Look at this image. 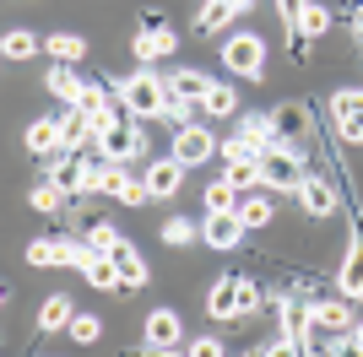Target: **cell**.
<instances>
[{"instance_id": "cell-43", "label": "cell", "mask_w": 363, "mask_h": 357, "mask_svg": "<svg viewBox=\"0 0 363 357\" xmlns=\"http://www.w3.org/2000/svg\"><path fill=\"white\" fill-rule=\"evenodd\" d=\"M352 352H363V319L352 325Z\"/></svg>"}, {"instance_id": "cell-24", "label": "cell", "mask_w": 363, "mask_h": 357, "mask_svg": "<svg viewBox=\"0 0 363 357\" xmlns=\"http://www.w3.org/2000/svg\"><path fill=\"white\" fill-rule=\"evenodd\" d=\"M114 254V266H120L125 287H147V260L136 254V244H120V249H108Z\"/></svg>"}, {"instance_id": "cell-42", "label": "cell", "mask_w": 363, "mask_h": 357, "mask_svg": "<svg viewBox=\"0 0 363 357\" xmlns=\"http://www.w3.org/2000/svg\"><path fill=\"white\" fill-rule=\"evenodd\" d=\"M352 38H358V44H363V0H358V6H352Z\"/></svg>"}, {"instance_id": "cell-6", "label": "cell", "mask_w": 363, "mask_h": 357, "mask_svg": "<svg viewBox=\"0 0 363 357\" xmlns=\"http://www.w3.org/2000/svg\"><path fill=\"white\" fill-rule=\"evenodd\" d=\"M244 217L239 211H206V222H201V244L206 249H239L244 244Z\"/></svg>"}, {"instance_id": "cell-15", "label": "cell", "mask_w": 363, "mask_h": 357, "mask_svg": "<svg viewBox=\"0 0 363 357\" xmlns=\"http://www.w3.org/2000/svg\"><path fill=\"white\" fill-rule=\"evenodd\" d=\"M206 314L212 319H239L244 303H239V276H223V282L206 293Z\"/></svg>"}, {"instance_id": "cell-19", "label": "cell", "mask_w": 363, "mask_h": 357, "mask_svg": "<svg viewBox=\"0 0 363 357\" xmlns=\"http://www.w3.org/2000/svg\"><path fill=\"white\" fill-rule=\"evenodd\" d=\"M206 87H212V76L206 71H190V65H179V71L168 76V98H206Z\"/></svg>"}, {"instance_id": "cell-1", "label": "cell", "mask_w": 363, "mask_h": 357, "mask_svg": "<svg viewBox=\"0 0 363 357\" xmlns=\"http://www.w3.org/2000/svg\"><path fill=\"white\" fill-rule=\"evenodd\" d=\"M120 103L130 108L136 119H163L168 114V81H163V76H152V65H147V71H136V76H125V81H120Z\"/></svg>"}, {"instance_id": "cell-14", "label": "cell", "mask_w": 363, "mask_h": 357, "mask_svg": "<svg viewBox=\"0 0 363 357\" xmlns=\"http://www.w3.org/2000/svg\"><path fill=\"white\" fill-rule=\"evenodd\" d=\"M336 293H342V298H352V303L363 298V233L352 238L347 260H342V271H336Z\"/></svg>"}, {"instance_id": "cell-33", "label": "cell", "mask_w": 363, "mask_h": 357, "mask_svg": "<svg viewBox=\"0 0 363 357\" xmlns=\"http://www.w3.org/2000/svg\"><path fill=\"white\" fill-rule=\"evenodd\" d=\"M28 200H33L38 211H65V200H71V195H65L60 184H55V178H44V184H38V190H33Z\"/></svg>"}, {"instance_id": "cell-17", "label": "cell", "mask_w": 363, "mask_h": 357, "mask_svg": "<svg viewBox=\"0 0 363 357\" xmlns=\"http://www.w3.org/2000/svg\"><path fill=\"white\" fill-rule=\"evenodd\" d=\"M22 141H28L33 157H55V152H60V114H55V119H33Z\"/></svg>"}, {"instance_id": "cell-16", "label": "cell", "mask_w": 363, "mask_h": 357, "mask_svg": "<svg viewBox=\"0 0 363 357\" xmlns=\"http://www.w3.org/2000/svg\"><path fill=\"white\" fill-rule=\"evenodd\" d=\"M71 319H76V303H71V293H49L44 303H38V330H71Z\"/></svg>"}, {"instance_id": "cell-39", "label": "cell", "mask_w": 363, "mask_h": 357, "mask_svg": "<svg viewBox=\"0 0 363 357\" xmlns=\"http://www.w3.org/2000/svg\"><path fill=\"white\" fill-rule=\"evenodd\" d=\"M228 178H233L239 190H250V184L260 178V163H228Z\"/></svg>"}, {"instance_id": "cell-18", "label": "cell", "mask_w": 363, "mask_h": 357, "mask_svg": "<svg viewBox=\"0 0 363 357\" xmlns=\"http://www.w3.org/2000/svg\"><path fill=\"white\" fill-rule=\"evenodd\" d=\"M272 130H277V141H298V135L309 130V108L303 103H277L272 108Z\"/></svg>"}, {"instance_id": "cell-38", "label": "cell", "mask_w": 363, "mask_h": 357, "mask_svg": "<svg viewBox=\"0 0 363 357\" xmlns=\"http://www.w3.org/2000/svg\"><path fill=\"white\" fill-rule=\"evenodd\" d=\"M277 6H282V22H288V33L298 38V22H303V6H309V0H277ZM298 44H303V38H298Z\"/></svg>"}, {"instance_id": "cell-37", "label": "cell", "mask_w": 363, "mask_h": 357, "mask_svg": "<svg viewBox=\"0 0 363 357\" xmlns=\"http://www.w3.org/2000/svg\"><path fill=\"white\" fill-rule=\"evenodd\" d=\"M163 238H168V244H190V238H196V222H190V217H168Z\"/></svg>"}, {"instance_id": "cell-25", "label": "cell", "mask_w": 363, "mask_h": 357, "mask_svg": "<svg viewBox=\"0 0 363 357\" xmlns=\"http://www.w3.org/2000/svg\"><path fill=\"white\" fill-rule=\"evenodd\" d=\"M44 49L60 60V65H82V60H87V44H82L76 33H55V38H44Z\"/></svg>"}, {"instance_id": "cell-12", "label": "cell", "mask_w": 363, "mask_h": 357, "mask_svg": "<svg viewBox=\"0 0 363 357\" xmlns=\"http://www.w3.org/2000/svg\"><path fill=\"white\" fill-rule=\"evenodd\" d=\"M184 174L190 168L179 163V157H157V163L147 168V184H152V200H168V195H179V184H184Z\"/></svg>"}, {"instance_id": "cell-31", "label": "cell", "mask_w": 363, "mask_h": 357, "mask_svg": "<svg viewBox=\"0 0 363 357\" xmlns=\"http://www.w3.org/2000/svg\"><path fill=\"white\" fill-rule=\"evenodd\" d=\"M0 55H6V60H33V55H38V38H33L28 28H11L6 38H0Z\"/></svg>"}, {"instance_id": "cell-4", "label": "cell", "mask_w": 363, "mask_h": 357, "mask_svg": "<svg viewBox=\"0 0 363 357\" xmlns=\"http://www.w3.org/2000/svg\"><path fill=\"white\" fill-rule=\"evenodd\" d=\"M92 147L104 152V157H114V163H130V157H141V130H130L120 114H108V119H98V141Z\"/></svg>"}, {"instance_id": "cell-22", "label": "cell", "mask_w": 363, "mask_h": 357, "mask_svg": "<svg viewBox=\"0 0 363 357\" xmlns=\"http://www.w3.org/2000/svg\"><path fill=\"white\" fill-rule=\"evenodd\" d=\"M174 49H179V44H174V33H168V28H157V33L141 28V38H136V60H141V65H152V60H168Z\"/></svg>"}, {"instance_id": "cell-34", "label": "cell", "mask_w": 363, "mask_h": 357, "mask_svg": "<svg viewBox=\"0 0 363 357\" xmlns=\"http://www.w3.org/2000/svg\"><path fill=\"white\" fill-rule=\"evenodd\" d=\"M28 266H60V238H33L28 244Z\"/></svg>"}, {"instance_id": "cell-41", "label": "cell", "mask_w": 363, "mask_h": 357, "mask_svg": "<svg viewBox=\"0 0 363 357\" xmlns=\"http://www.w3.org/2000/svg\"><path fill=\"white\" fill-rule=\"evenodd\" d=\"M255 282H250V276H239V303H244V314H255Z\"/></svg>"}, {"instance_id": "cell-11", "label": "cell", "mask_w": 363, "mask_h": 357, "mask_svg": "<svg viewBox=\"0 0 363 357\" xmlns=\"http://www.w3.org/2000/svg\"><path fill=\"white\" fill-rule=\"evenodd\" d=\"M82 174H87V157H76V152H55V157H44V178H55L65 195H82Z\"/></svg>"}, {"instance_id": "cell-13", "label": "cell", "mask_w": 363, "mask_h": 357, "mask_svg": "<svg viewBox=\"0 0 363 357\" xmlns=\"http://www.w3.org/2000/svg\"><path fill=\"white\" fill-rule=\"evenodd\" d=\"M82 276H87V287H98V293H120L125 287V276H120V266H114L108 249H92L87 266H82Z\"/></svg>"}, {"instance_id": "cell-10", "label": "cell", "mask_w": 363, "mask_h": 357, "mask_svg": "<svg viewBox=\"0 0 363 357\" xmlns=\"http://www.w3.org/2000/svg\"><path fill=\"white\" fill-rule=\"evenodd\" d=\"M298 200H303V211H309V217H336V206H342V195H336V184H331L325 174H303Z\"/></svg>"}, {"instance_id": "cell-36", "label": "cell", "mask_w": 363, "mask_h": 357, "mask_svg": "<svg viewBox=\"0 0 363 357\" xmlns=\"http://www.w3.org/2000/svg\"><path fill=\"white\" fill-rule=\"evenodd\" d=\"M87 254H92V244H87V238H60V266L82 271V266H87Z\"/></svg>"}, {"instance_id": "cell-32", "label": "cell", "mask_w": 363, "mask_h": 357, "mask_svg": "<svg viewBox=\"0 0 363 357\" xmlns=\"http://www.w3.org/2000/svg\"><path fill=\"white\" fill-rule=\"evenodd\" d=\"M239 217H244V227L255 233V227H266V222H272L277 211H272V200H266V195H250V200H239Z\"/></svg>"}, {"instance_id": "cell-7", "label": "cell", "mask_w": 363, "mask_h": 357, "mask_svg": "<svg viewBox=\"0 0 363 357\" xmlns=\"http://www.w3.org/2000/svg\"><path fill=\"white\" fill-rule=\"evenodd\" d=\"M277 314H282V336H288L298 352H309V325H315V303H309V298H277Z\"/></svg>"}, {"instance_id": "cell-27", "label": "cell", "mask_w": 363, "mask_h": 357, "mask_svg": "<svg viewBox=\"0 0 363 357\" xmlns=\"http://www.w3.org/2000/svg\"><path fill=\"white\" fill-rule=\"evenodd\" d=\"M325 33H331V11H325L320 0H309V6H303V22H298V38L315 44V38H325Z\"/></svg>"}, {"instance_id": "cell-40", "label": "cell", "mask_w": 363, "mask_h": 357, "mask_svg": "<svg viewBox=\"0 0 363 357\" xmlns=\"http://www.w3.org/2000/svg\"><path fill=\"white\" fill-rule=\"evenodd\" d=\"M184 352H196V357H217V352H228L217 336H196V346H184Z\"/></svg>"}, {"instance_id": "cell-8", "label": "cell", "mask_w": 363, "mask_h": 357, "mask_svg": "<svg viewBox=\"0 0 363 357\" xmlns=\"http://www.w3.org/2000/svg\"><path fill=\"white\" fill-rule=\"evenodd\" d=\"M212 152H217V135L206 130V125H179V130H174V157H179L184 168H201Z\"/></svg>"}, {"instance_id": "cell-2", "label": "cell", "mask_w": 363, "mask_h": 357, "mask_svg": "<svg viewBox=\"0 0 363 357\" xmlns=\"http://www.w3.org/2000/svg\"><path fill=\"white\" fill-rule=\"evenodd\" d=\"M223 65L233 76H244V81H260V76H266V38H260V33H228Z\"/></svg>"}, {"instance_id": "cell-23", "label": "cell", "mask_w": 363, "mask_h": 357, "mask_svg": "<svg viewBox=\"0 0 363 357\" xmlns=\"http://www.w3.org/2000/svg\"><path fill=\"white\" fill-rule=\"evenodd\" d=\"M44 87L55 92L60 103H76V98H82V87H87V81H82V76H76L71 65H60V60H55V71L44 76Z\"/></svg>"}, {"instance_id": "cell-44", "label": "cell", "mask_w": 363, "mask_h": 357, "mask_svg": "<svg viewBox=\"0 0 363 357\" xmlns=\"http://www.w3.org/2000/svg\"><path fill=\"white\" fill-rule=\"evenodd\" d=\"M233 6H239V11H250V6H255V0H233Z\"/></svg>"}, {"instance_id": "cell-28", "label": "cell", "mask_w": 363, "mask_h": 357, "mask_svg": "<svg viewBox=\"0 0 363 357\" xmlns=\"http://www.w3.org/2000/svg\"><path fill=\"white\" fill-rule=\"evenodd\" d=\"M82 233H87V244L92 249H120L125 238H120V227L114 222H104V217H82Z\"/></svg>"}, {"instance_id": "cell-9", "label": "cell", "mask_w": 363, "mask_h": 357, "mask_svg": "<svg viewBox=\"0 0 363 357\" xmlns=\"http://www.w3.org/2000/svg\"><path fill=\"white\" fill-rule=\"evenodd\" d=\"M147 352H184V325H179L174 309L147 314Z\"/></svg>"}, {"instance_id": "cell-26", "label": "cell", "mask_w": 363, "mask_h": 357, "mask_svg": "<svg viewBox=\"0 0 363 357\" xmlns=\"http://www.w3.org/2000/svg\"><path fill=\"white\" fill-rule=\"evenodd\" d=\"M76 108H82V114H87L92 125H98V119H108V114H114V103H108V87L87 81V87H82V98H76Z\"/></svg>"}, {"instance_id": "cell-5", "label": "cell", "mask_w": 363, "mask_h": 357, "mask_svg": "<svg viewBox=\"0 0 363 357\" xmlns=\"http://www.w3.org/2000/svg\"><path fill=\"white\" fill-rule=\"evenodd\" d=\"M331 114H336V130L347 147H363V87H342L331 92Z\"/></svg>"}, {"instance_id": "cell-35", "label": "cell", "mask_w": 363, "mask_h": 357, "mask_svg": "<svg viewBox=\"0 0 363 357\" xmlns=\"http://www.w3.org/2000/svg\"><path fill=\"white\" fill-rule=\"evenodd\" d=\"M98 336H104V325H98V314H76V319H71V341H76V346H92Z\"/></svg>"}, {"instance_id": "cell-3", "label": "cell", "mask_w": 363, "mask_h": 357, "mask_svg": "<svg viewBox=\"0 0 363 357\" xmlns=\"http://www.w3.org/2000/svg\"><path fill=\"white\" fill-rule=\"evenodd\" d=\"M260 178H266L272 190H282V195L298 190L303 184V157L288 147V141H272V147L260 152Z\"/></svg>"}, {"instance_id": "cell-21", "label": "cell", "mask_w": 363, "mask_h": 357, "mask_svg": "<svg viewBox=\"0 0 363 357\" xmlns=\"http://www.w3.org/2000/svg\"><path fill=\"white\" fill-rule=\"evenodd\" d=\"M201 108H206L212 119H233V114H239V87L212 81V87H206V98H201Z\"/></svg>"}, {"instance_id": "cell-29", "label": "cell", "mask_w": 363, "mask_h": 357, "mask_svg": "<svg viewBox=\"0 0 363 357\" xmlns=\"http://www.w3.org/2000/svg\"><path fill=\"white\" fill-rule=\"evenodd\" d=\"M217 152H223L228 163H260V152H266V147H260V141H250L244 130H233V135H228V141H223Z\"/></svg>"}, {"instance_id": "cell-20", "label": "cell", "mask_w": 363, "mask_h": 357, "mask_svg": "<svg viewBox=\"0 0 363 357\" xmlns=\"http://www.w3.org/2000/svg\"><path fill=\"white\" fill-rule=\"evenodd\" d=\"M233 16H239V6H233V0H201V11H196V33H223Z\"/></svg>"}, {"instance_id": "cell-30", "label": "cell", "mask_w": 363, "mask_h": 357, "mask_svg": "<svg viewBox=\"0 0 363 357\" xmlns=\"http://www.w3.org/2000/svg\"><path fill=\"white\" fill-rule=\"evenodd\" d=\"M239 184H233V178H217V184H206V211H239Z\"/></svg>"}]
</instances>
